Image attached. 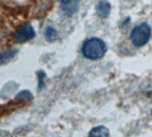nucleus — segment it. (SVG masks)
I'll list each match as a JSON object with an SVG mask.
<instances>
[{"mask_svg":"<svg viewBox=\"0 0 152 137\" xmlns=\"http://www.w3.org/2000/svg\"><path fill=\"white\" fill-rule=\"evenodd\" d=\"M107 50V47L105 41L97 37L87 39L82 46V53L89 60L101 59L106 55Z\"/></svg>","mask_w":152,"mask_h":137,"instance_id":"nucleus-1","label":"nucleus"},{"mask_svg":"<svg viewBox=\"0 0 152 137\" xmlns=\"http://www.w3.org/2000/svg\"><path fill=\"white\" fill-rule=\"evenodd\" d=\"M151 36V28L146 23H141L136 25L131 32L130 39L133 46L140 48L144 46L149 40Z\"/></svg>","mask_w":152,"mask_h":137,"instance_id":"nucleus-2","label":"nucleus"},{"mask_svg":"<svg viewBox=\"0 0 152 137\" xmlns=\"http://www.w3.org/2000/svg\"><path fill=\"white\" fill-rule=\"evenodd\" d=\"M36 36V32L32 25L26 24L21 27L15 33V40L18 43H25L29 40H31Z\"/></svg>","mask_w":152,"mask_h":137,"instance_id":"nucleus-3","label":"nucleus"},{"mask_svg":"<svg viewBox=\"0 0 152 137\" xmlns=\"http://www.w3.org/2000/svg\"><path fill=\"white\" fill-rule=\"evenodd\" d=\"M80 7V0H67L61 4V11L64 15L71 17L77 13Z\"/></svg>","mask_w":152,"mask_h":137,"instance_id":"nucleus-4","label":"nucleus"},{"mask_svg":"<svg viewBox=\"0 0 152 137\" xmlns=\"http://www.w3.org/2000/svg\"><path fill=\"white\" fill-rule=\"evenodd\" d=\"M111 11V6L108 2L107 1H99V4L96 7V12L97 15L100 18H107Z\"/></svg>","mask_w":152,"mask_h":137,"instance_id":"nucleus-5","label":"nucleus"},{"mask_svg":"<svg viewBox=\"0 0 152 137\" xmlns=\"http://www.w3.org/2000/svg\"><path fill=\"white\" fill-rule=\"evenodd\" d=\"M88 137H110V133L107 126L98 125L90 131Z\"/></svg>","mask_w":152,"mask_h":137,"instance_id":"nucleus-6","label":"nucleus"},{"mask_svg":"<svg viewBox=\"0 0 152 137\" xmlns=\"http://www.w3.org/2000/svg\"><path fill=\"white\" fill-rule=\"evenodd\" d=\"M18 49L13 48L9 50H6L2 53H0V65H4L10 62L17 54Z\"/></svg>","mask_w":152,"mask_h":137,"instance_id":"nucleus-7","label":"nucleus"},{"mask_svg":"<svg viewBox=\"0 0 152 137\" xmlns=\"http://www.w3.org/2000/svg\"><path fill=\"white\" fill-rule=\"evenodd\" d=\"M44 34H45V38L47 39V40L49 42L55 41L57 38V31L54 27H51V26H48L46 28Z\"/></svg>","mask_w":152,"mask_h":137,"instance_id":"nucleus-8","label":"nucleus"},{"mask_svg":"<svg viewBox=\"0 0 152 137\" xmlns=\"http://www.w3.org/2000/svg\"><path fill=\"white\" fill-rule=\"evenodd\" d=\"M37 77H38V89L39 92H40L45 87V80L47 78V75L44 71L39 70L37 72Z\"/></svg>","mask_w":152,"mask_h":137,"instance_id":"nucleus-9","label":"nucleus"},{"mask_svg":"<svg viewBox=\"0 0 152 137\" xmlns=\"http://www.w3.org/2000/svg\"><path fill=\"white\" fill-rule=\"evenodd\" d=\"M16 99H18V100H20V99H23V100H31L32 98H33V96H32V93L31 92H29V91H27V90H24V91H22V92H20L17 95H16V97H15Z\"/></svg>","mask_w":152,"mask_h":137,"instance_id":"nucleus-10","label":"nucleus"},{"mask_svg":"<svg viewBox=\"0 0 152 137\" xmlns=\"http://www.w3.org/2000/svg\"><path fill=\"white\" fill-rule=\"evenodd\" d=\"M56 1H58V2H60V3L62 4V3H64V2L67 1V0H56Z\"/></svg>","mask_w":152,"mask_h":137,"instance_id":"nucleus-11","label":"nucleus"}]
</instances>
